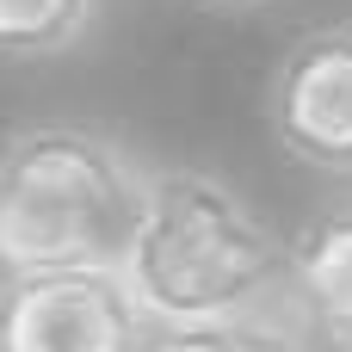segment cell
Returning <instances> with one entry per match:
<instances>
[{"label": "cell", "mask_w": 352, "mask_h": 352, "mask_svg": "<svg viewBox=\"0 0 352 352\" xmlns=\"http://www.w3.org/2000/svg\"><path fill=\"white\" fill-rule=\"evenodd\" d=\"M192 6H204V12H266V6H278V0H192Z\"/></svg>", "instance_id": "obj_8"}, {"label": "cell", "mask_w": 352, "mask_h": 352, "mask_svg": "<svg viewBox=\"0 0 352 352\" xmlns=\"http://www.w3.org/2000/svg\"><path fill=\"white\" fill-rule=\"evenodd\" d=\"M99 12L105 0H0V62H56L93 37Z\"/></svg>", "instance_id": "obj_7"}, {"label": "cell", "mask_w": 352, "mask_h": 352, "mask_svg": "<svg viewBox=\"0 0 352 352\" xmlns=\"http://www.w3.org/2000/svg\"><path fill=\"white\" fill-rule=\"evenodd\" d=\"M148 161L93 124H25L0 142V278L118 266L142 217Z\"/></svg>", "instance_id": "obj_2"}, {"label": "cell", "mask_w": 352, "mask_h": 352, "mask_svg": "<svg viewBox=\"0 0 352 352\" xmlns=\"http://www.w3.org/2000/svg\"><path fill=\"white\" fill-rule=\"evenodd\" d=\"M309 322L297 303L248 309V316H217V322H186V328H148L142 352H309Z\"/></svg>", "instance_id": "obj_6"}, {"label": "cell", "mask_w": 352, "mask_h": 352, "mask_svg": "<svg viewBox=\"0 0 352 352\" xmlns=\"http://www.w3.org/2000/svg\"><path fill=\"white\" fill-rule=\"evenodd\" d=\"M272 142L328 179H352V19L303 31L266 80Z\"/></svg>", "instance_id": "obj_4"}, {"label": "cell", "mask_w": 352, "mask_h": 352, "mask_svg": "<svg viewBox=\"0 0 352 352\" xmlns=\"http://www.w3.org/2000/svg\"><path fill=\"white\" fill-rule=\"evenodd\" d=\"M291 303L328 352H352V198L316 210L291 241Z\"/></svg>", "instance_id": "obj_5"}, {"label": "cell", "mask_w": 352, "mask_h": 352, "mask_svg": "<svg viewBox=\"0 0 352 352\" xmlns=\"http://www.w3.org/2000/svg\"><path fill=\"white\" fill-rule=\"evenodd\" d=\"M118 278L148 328L248 316L291 303V241L217 167H148Z\"/></svg>", "instance_id": "obj_1"}, {"label": "cell", "mask_w": 352, "mask_h": 352, "mask_svg": "<svg viewBox=\"0 0 352 352\" xmlns=\"http://www.w3.org/2000/svg\"><path fill=\"white\" fill-rule=\"evenodd\" d=\"M148 316L118 266H43L0 278V352H142Z\"/></svg>", "instance_id": "obj_3"}]
</instances>
